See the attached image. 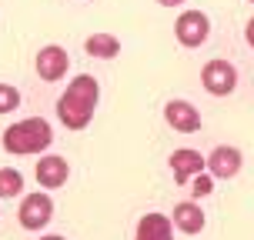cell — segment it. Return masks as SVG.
<instances>
[{
    "mask_svg": "<svg viewBox=\"0 0 254 240\" xmlns=\"http://www.w3.org/2000/svg\"><path fill=\"white\" fill-rule=\"evenodd\" d=\"M167 164H171V170H174V180H178V184H188L194 174L204 170V157L197 150H190V147H181V150L171 153Z\"/></svg>",
    "mask_w": 254,
    "mask_h": 240,
    "instance_id": "obj_9",
    "label": "cell"
},
{
    "mask_svg": "<svg viewBox=\"0 0 254 240\" xmlns=\"http://www.w3.org/2000/svg\"><path fill=\"white\" fill-rule=\"evenodd\" d=\"M17 103H20V94H17V87H10V84H0V114H10V110H17Z\"/></svg>",
    "mask_w": 254,
    "mask_h": 240,
    "instance_id": "obj_15",
    "label": "cell"
},
{
    "mask_svg": "<svg viewBox=\"0 0 254 240\" xmlns=\"http://www.w3.org/2000/svg\"><path fill=\"white\" fill-rule=\"evenodd\" d=\"M67 174H70L67 160L64 157H54V153L37 164V184L40 187H61L64 180H67Z\"/></svg>",
    "mask_w": 254,
    "mask_h": 240,
    "instance_id": "obj_12",
    "label": "cell"
},
{
    "mask_svg": "<svg viewBox=\"0 0 254 240\" xmlns=\"http://www.w3.org/2000/svg\"><path fill=\"white\" fill-rule=\"evenodd\" d=\"M157 3H164V7H178V3H184V0H157Z\"/></svg>",
    "mask_w": 254,
    "mask_h": 240,
    "instance_id": "obj_18",
    "label": "cell"
},
{
    "mask_svg": "<svg viewBox=\"0 0 254 240\" xmlns=\"http://www.w3.org/2000/svg\"><path fill=\"white\" fill-rule=\"evenodd\" d=\"M164 120L174 130H181V134H194V130H201V114H197V107L188 100H171L164 107Z\"/></svg>",
    "mask_w": 254,
    "mask_h": 240,
    "instance_id": "obj_7",
    "label": "cell"
},
{
    "mask_svg": "<svg viewBox=\"0 0 254 240\" xmlns=\"http://www.w3.org/2000/svg\"><path fill=\"white\" fill-rule=\"evenodd\" d=\"M174 34L184 47H201L207 34H211V20H207V13L201 10H184L178 17V24H174Z\"/></svg>",
    "mask_w": 254,
    "mask_h": 240,
    "instance_id": "obj_4",
    "label": "cell"
},
{
    "mask_svg": "<svg viewBox=\"0 0 254 240\" xmlns=\"http://www.w3.org/2000/svg\"><path fill=\"white\" fill-rule=\"evenodd\" d=\"M251 3H254V0H251Z\"/></svg>",
    "mask_w": 254,
    "mask_h": 240,
    "instance_id": "obj_20",
    "label": "cell"
},
{
    "mask_svg": "<svg viewBox=\"0 0 254 240\" xmlns=\"http://www.w3.org/2000/svg\"><path fill=\"white\" fill-rule=\"evenodd\" d=\"M241 164H244V157L238 147H214L211 157L204 160V167L211 170V177H217V180H231L241 170Z\"/></svg>",
    "mask_w": 254,
    "mask_h": 240,
    "instance_id": "obj_6",
    "label": "cell"
},
{
    "mask_svg": "<svg viewBox=\"0 0 254 240\" xmlns=\"http://www.w3.org/2000/svg\"><path fill=\"white\" fill-rule=\"evenodd\" d=\"M214 190V177H207V174H194V197H207Z\"/></svg>",
    "mask_w": 254,
    "mask_h": 240,
    "instance_id": "obj_16",
    "label": "cell"
},
{
    "mask_svg": "<svg viewBox=\"0 0 254 240\" xmlns=\"http://www.w3.org/2000/svg\"><path fill=\"white\" fill-rule=\"evenodd\" d=\"M44 240H64V237H57V234H51V237H44Z\"/></svg>",
    "mask_w": 254,
    "mask_h": 240,
    "instance_id": "obj_19",
    "label": "cell"
},
{
    "mask_svg": "<svg viewBox=\"0 0 254 240\" xmlns=\"http://www.w3.org/2000/svg\"><path fill=\"white\" fill-rule=\"evenodd\" d=\"M171 224H174L178 230H184V234H190V237H194V234H201V230H204V210L194 200H184V203H178V207H174Z\"/></svg>",
    "mask_w": 254,
    "mask_h": 240,
    "instance_id": "obj_11",
    "label": "cell"
},
{
    "mask_svg": "<svg viewBox=\"0 0 254 240\" xmlns=\"http://www.w3.org/2000/svg\"><path fill=\"white\" fill-rule=\"evenodd\" d=\"M20 190H24V177H20V170L3 167V170H0V197H17Z\"/></svg>",
    "mask_w": 254,
    "mask_h": 240,
    "instance_id": "obj_14",
    "label": "cell"
},
{
    "mask_svg": "<svg viewBox=\"0 0 254 240\" xmlns=\"http://www.w3.org/2000/svg\"><path fill=\"white\" fill-rule=\"evenodd\" d=\"M84 47H87L90 57H97V60H111V57L121 53V40L111 37V34H94V37H87Z\"/></svg>",
    "mask_w": 254,
    "mask_h": 240,
    "instance_id": "obj_13",
    "label": "cell"
},
{
    "mask_svg": "<svg viewBox=\"0 0 254 240\" xmlns=\"http://www.w3.org/2000/svg\"><path fill=\"white\" fill-rule=\"evenodd\" d=\"M20 227L24 230H40V227H47L51 224V217H54V203L47 193H27L24 203H20Z\"/></svg>",
    "mask_w": 254,
    "mask_h": 240,
    "instance_id": "obj_5",
    "label": "cell"
},
{
    "mask_svg": "<svg viewBox=\"0 0 254 240\" xmlns=\"http://www.w3.org/2000/svg\"><path fill=\"white\" fill-rule=\"evenodd\" d=\"M201 84L207 87V94L228 97L231 90L238 87V70L228 60H211V63H204V70H201Z\"/></svg>",
    "mask_w": 254,
    "mask_h": 240,
    "instance_id": "obj_3",
    "label": "cell"
},
{
    "mask_svg": "<svg viewBox=\"0 0 254 240\" xmlns=\"http://www.w3.org/2000/svg\"><path fill=\"white\" fill-rule=\"evenodd\" d=\"M67 63H70L67 50L57 47V44H51V47H44V50L37 53V74L54 84V80H61V77L67 74Z\"/></svg>",
    "mask_w": 254,
    "mask_h": 240,
    "instance_id": "obj_8",
    "label": "cell"
},
{
    "mask_svg": "<svg viewBox=\"0 0 254 240\" xmlns=\"http://www.w3.org/2000/svg\"><path fill=\"white\" fill-rule=\"evenodd\" d=\"M134 240H174V224H171V217H164V214L140 217Z\"/></svg>",
    "mask_w": 254,
    "mask_h": 240,
    "instance_id": "obj_10",
    "label": "cell"
},
{
    "mask_svg": "<svg viewBox=\"0 0 254 240\" xmlns=\"http://www.w3.org/2000/svg\"><path fill=\"white\" fill-rule=\"evenodd\" d=\"M54 140V130L44 117H30L3 130V150L7 153H40Z\"/></svg>",
    "mask_w": 254,
    "mask_h": 240,
    "instance_id": "obj_2",
    "label": "cell"
},
{
    "mask_svg": "<svg viewBox=\"0 0 254 240\" xmlns=\"http://www.w3.org/2000/svg\"><path fill=\"white\" fill-rule=\"evenodd\" d=\"M97 97H101V87L90 74H77L67 90H64L61 103H57V114H61V124L67 130H84L94 117V107H97Z\"/></svg>",
    "mask_w": 254,
    "mask_h": 240,
    "instance_id": "obj_1",
    "label": "cell"
},
{
    "mask_svg": "<svg viewBox=\"0 0 254 240\" xmlns=\"http://www.w3.org/2000/svg\"><path fill=\"white\" fill-rule=\"evenodd\" d=\"M244 37H248V44H251V47H254V17H251V20H248V27H244Z\"/></svg>",
    "mask_w": 254,
    "mask_h": 240,
    "instance_id": "obj_17",
    "label": "cell"
}]
</instances>
